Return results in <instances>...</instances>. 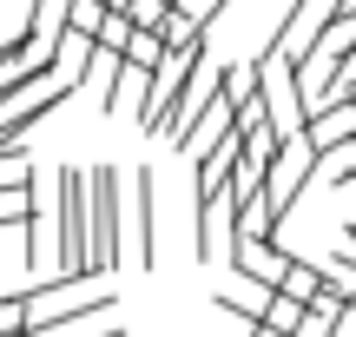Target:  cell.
I'll list each match as a JSON object with an SVG mask.
<instances>
[{
	"mask_svg": "<svg viewBox=\"0 0 356 337\" xmlns=\"http://www.w3.org/2000/svg\"><path fill=\"white\" fill-rule=\"evenodd\" d=\"M60 192V251H53V285H86L92 278V172L60 166L53 179Z\"/></svg>",
	"mask_w": 356,
	"mask_h": 337,
	"instance_id": "cell-1",
	"label": "cell"
},
{
	"mask_svg": "<svg viewBox=\"0 0 356 337\" xmlns=\"http://www.w3.org/2000/svg\"><path fill=\"white\" fill-rule=\"evenodd\" d=\"M113 291L106 285H33L26 291V337H47L60 324H73V318H92V311H113Z\"/></svg>",
	"mask_w": 356,
	"mask_h": 337,
	"instance_id": "cell-2",
	"label": "cell"
},
{
	"mask_svg": "<svg viewBox=\"0 0 356 337\" xmlns=\"http://www.w3.org/2000/svg\"><path fill=\"white\" fill-rule=\"evenodd\" d=\"M330 13H337V0H310V7H297V13H284V26L270 33V47H264V60H277L284 73H297V66L310 60V47L323 40V26H330ZM257 60V53H251Z\"/></svg>",
	"mask_w": 356,
	"mask_h": 337,
	"instance_id": "cell-3",
	"label": "cell"
},
{
	"mask_svg": "<svg viewBox=\"0 0 356 337\" xmlns=\"http://www.w3.org/2000/svg\"><path fill=\"white\" fill-rule=\"evenodd\" d=\"M119 265V172L92 166V278Z\"/></svg>",
	"mask_w": 356,
	"mask_h": 337,
	"instance_id": "cell-4",
	"label": "cell"
},
{
	"mask_svg": "<svg viewBox=\"0 0 356 337\" xmlns=\"http://www.w3.org/2000/svg\"><path fill=\"white\" fill-rule=\"evenodd\" d=\"M317 179V146L310 139H291V146H277V159H270V179H264V205L277 212V225H284V212L297 205V192Z\"/></svg>",
	"mask_w": 356,
	"mask_h": 337,
	"instance_id": "cell-5",
	"label": "cell"
},
{
	"mask_svg": "<svg viewBox=\"0 0 356 337\" xmlns=\"http://www.w3.org/2000/svg\"><path fill=\"white\" fill-rule=\"evenodd\" d=\"M231 238H238V205H231V192L198 198V205H191V251H198L204 265H225Z\"/></svg>",
	"mask_w": 356,
	"mask_h": 337,
	"instance_id": "cell-6",
	"label": "cell"
},
{
	"mask_svg": "<svg viewBox=\"0 0 356 337\" xmlns=\"http://www.w3.org/2000/svg\"><path fill=\"white\" fill-rule=\"evenodd\" d=\"M225 265L238 278H251V285H264V291H284V278H291V251L270 245V238H231Z\"/></svg>",
	"mask_w": 356,
	"mask_h": 337,
	"instance_id": "cell-7",
	"label": "cell"
},
{
	"mask_svg": "<svg viewBox=\"0 0 356 337\" xmlns=\"http://www.w3.org/2000/svg\"><path fill=\"white\" fill-rule=\"evenodd\" d=\"M304 139L317 146V159H323V152H337V146H350V139H356V100H330V106H317Z\"/></svg>",
	"mask_w": 356,
	"mask_h": 337,
	"instance_id": "cell-8",
	"label": "cell"
},
{
	"mask_svg": "<svg viewBox=\"0 0 356 337\" xmlns=\"http://www.w3.org/2000/svg\"><path fill=\"white\" fill-rule=\"evenodd\" d=\"M145 93H152V73H139V66L119 60L113 93H106V113H113V119H139V113H145Z\"/></svg>",
	"mask_w": 356,
	"mask_h": 337,
	"instance_id": "cell-9",
	"label": "cell"
},
{
	"mask_svg": "<svg viewBox=\"0 0 356 337\" xmlns=\"http://www.w3.org/2000/svg\"><path fill=\"white\" fill-rule=\"evenodd\" d=\"M270 298H277V291H264V285H251V278H231V285L225 291H218V311H231V318H238L244 311V324H264V311H270Z\"/></svg>",
	"mask_w": 356,
	"mask_h": 337,
	"instance_id": "cell-10",
	"label": "cell"
},
{
	"mask_svg": "<svg viewBox=\"0 0 356 337\" xmlns=\"http://www.w3.org/2000/svg\"><path fill=\"white\" fill-rule=\"evenodd\" d=\"M60 20H66V33H73V40H99V26H106V0H66Z\"/></svg>",
	"mask_w": 356,
	"mask_h": 337,
	"instance_id": "cell-11",
	"label": "cell"
},
{
	"mask_svg": "<svg viewBox=\"0 0 356 337\" xmlns=\"http://www.w3.org/2000/svg\"><path fill=\"white\" fill-rule=\"evenodd\" d=\"M119 60H126V66H139V73H159V66H165V40H159V33H132Z\"/></svg>",
	"mask_w": 356,
	"mask_h": 337,
	"instance_id": "cell-12",
	"label": "cell"
},
{
	"mask_svg": "<svg viewBox=\"0 0 356 337\" xmlns=\"http://www.w3.org/2000/svg\"><path fill=\"white\" fill-rule=\"evenodd\" d=\"M152 265V172L139 166V272Z\"/></svg>",
	"mask_w": 356,
	"mask_h": 337,
	"instance_id": "cell-13",
	"label": "cell"
},
{
	"mask_svg": "<svg viewBox=\"0 0 356 337\" xmlns=\"http://www.w3.org/2000/svg\"><path fill=\"white\" fill-rule=\"evenodd\" d=\"M304 311H310V304L270 298V311H264V331H277V337H297V331H304Z\"/></svg>",
	"mask_w": 356,
	"mask_h": 337,
	"instance_id": "cell-14",
	"label": "cell"
},
{
	"mask_svg": "<svg viewBox=\"0 0 356 337\" xmlns=\"http://www.w3.org/2000/svg\"><path fill=\"white\" fill-rule=\"evenodd\" d=\"M126 40H132V20H126L119 7H106V26H99L92 47H99V53H126Z\"/></svg>",
	"mask_w": 356,
	"mask_h": 337,
	"instance_id": "cell-15",
	"label": "cell"
},
{
	"mask_svg": "<svg viewBox=\"0 0 356 337\" xmlns=\"http://www.w3.org/2000/svg\"><path fill=\"white\" fill-rule=\"evenodd\" d=\"M0 337H26V291L0 298Z\"/></svg>",
	"mask_w": 356,
	"mask_h": 337,
	"instance_id": "cell-16",
	"label": "cell"
},
{
	"mask_svg": "<svg viewBox=\"0 0 356 337\" xmlns=\"http://www.w3.org/2000/svg\"><path fill=\"white\" fill-rule=\"evenodd\" d=\"M0 232H26V198L20 205H0Z\"/></svg>",
	"mask_w": 356,
	"mask_h": 337,
	"instance_id": "cell-17",
	"label": "cell"
},
{
	"mask_svg": "<svg viewBox=\"0 0 356 337\" xmlns=\"http://www.w3.org/2000/svg\"><path fill=\"white\" fill-rule=\"evenodd\" d=\"M343 251H356V225H350V232H343Z\"/></svg>",
	"mask_w": 356,
	"mask_h": 337,
	"instance_id": "cell-18",
	"label": "cell"
},
{
	"mask_svg": "<svg viewBox=\"0 0 356 337\" xmlns=\"http://www.w3.org/2000/svg\"><path fill=\"white\" fill-rule=\"evenodd\" d=\"M251 337H277V331H264V324H257V331H251Z\"/></svg>",
	"mask_w": 356,
	"mask_h": 337,
	"instance_id": "cell-19",
	"label": "cell"
}]
</instances>
